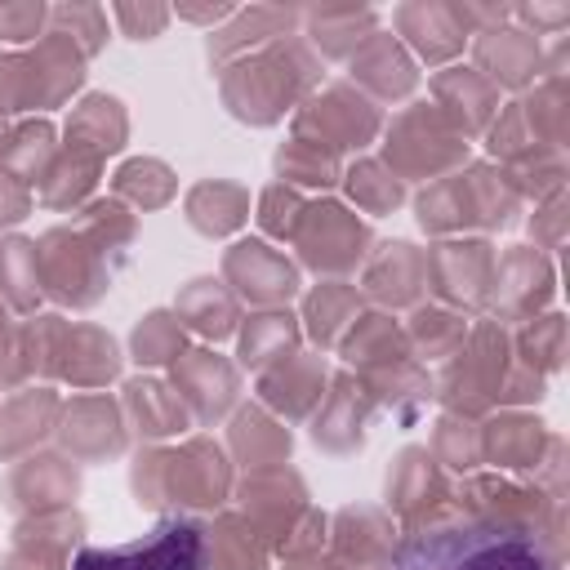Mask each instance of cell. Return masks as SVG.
Segmentation results:
<instances>
[{"label": "cell", "instance_id": "obj_2", "mask_svg": "<svg viewBox=\"0 0 570 570\" xmlns=\"http://www.w3.org/2000/svg\"><path fill=\"white\" fill-rule=\"evenodd\" d=\"M209 557L214 552L205 525L169 512L138 539L80 548L71 570H209Z\"/></svg>", "mask_w": 570, "mask_h": 570}, {"label": "cell", "instance_id": "obj_1", "mask_svg": "<svg viewBox=\"0 0 570 570\" xmlns=\"http://www.w3.org/2000/svg\"><path fill=\"white\" fill-rule=\"evenodd\" d=\"M387 570H552V557L530 530L499 521H450L401 539Z\"/></svg>", "mask_w": 570, "mask_h": 570}]
</instances>
